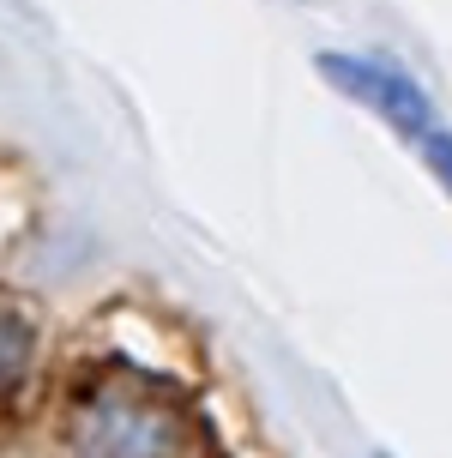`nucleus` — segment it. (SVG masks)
Instances as JSON below:
<instances>
[{"label": "nucleus", "instance_id": "20e7f679", "mask_svg": "<svg viewBox=\"0 0 452 458\" xmlns=\"http://www.w3.org/2000/svg\"><path fill=\"white\" fill-rule=\"evenodd\" d=\"M422 157H429V169L440 175V187L452 193V133H429L422 139Z\"/></svg>", "mask_w": 452, "mask_h": 458}, {"label": "nucleus", "instance_id": "7ed1b4c3", "mask_svg": "<svg viewBox=\"0 0 452 458\" xmlns=\"http://www.w3.org/2000/svg\"><path fill=\"white\" fill-rule=\"evenodd\" d=\"M30 362H37V332L13 301H0V398H13L24 386Z\"/></svg>", "mask_w": 452, "mask_h": 458}, {"label": "nucleus", "instance_id": "f03ea898", "mask_svg": "<svg viewBox=\"0 0 452 458\" xmlns=\"http://www.w3.org/2000/svg\"><path fill=\"white\" fill-rule=\"evenodd\" d=\"M320 72L338 85L350 103H362V109H374L392 127V133H405V139H422L434 133L429 127V97L410 85L405 72H392V67H380V61H344V55H326L320 61Z\"/></svg>", "mask_w": 452, "mask_h": 458}, {"label": "nucleus", "instance_id": "f257e3e1", "mask_svg": "<svg viewBox=\"0 0 452 458\" xmlns=\"http://www.w3.org/2000/svg\"><path fill=\"white\" fill-rule=\"evenodd\" d=\"M67 446L72 458H217L211 422L175 380L103 368L67 404Z\"/></svg>", "mask_w": 452, "mask_h": 458}]
</instances>
